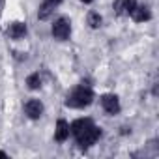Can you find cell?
I'll use <instances>...</instances> for the list:
<instances>
[{
  "instance_id": "cell-5",
  "label": "cell",
  "mask_w": 159,
  "mask_h": 159,
  "mask_svg": "<svg viewBox=\"0 0 159 159\" xmlns=\"http://www.w3.org/2000/svg\"><path fill=\"white\" fill-rule=\"evenodd\" d=\"M25 112L28 114V118L38 120V118L43 114V105H41V101H39V99H30V101H26V103H25Z\"/></svg>"
},
{
  "instance_id": "cell-14",
  "label": "cell",
  "mask_w": 159,
  "mask_h": 159,
  "mask_svg": "<svg viewBox=\"0 0 159 159\" xmlns=\"http://www.w3.org/2000/svg\"><path fill=\"white\" fill-rule=\"evenodd\" d=\"M0 157H8V155H6V152H0Z\"/></svg>"
},
{
  "instance_id": "cell-3",
  "label": "cell",
  "mask_w": 159,
  "mask_h": 159,
  "mask_svg": "<svg viewBox=\"0 0 159 159\" xmlns=\"http://www.w3.org/2000/svg\"><path fill=\"white\" fill-rule=\"evenodd\" d=\"M99 135H101V129L94 124L90 129H86L84 133H81L77 137V144L81 146V148H90L92 144H96V140L99 139Z\"/></svg>"
},
{
  "instance_id": "cell-2",
  "label": "cell",
  "mask_w": 159,
  "mask_h": 159,
  "mask_svg": "<svg viewBox=\"0 0 159 159\" xmlns=\"http://www.w3.org/2000/svg\"><path fill=\"white\" fill-rule=\"evenodd\" d=\"M69 34H71V23H69V19H66V17L56 19L54 25H52V36H54V39L66 41L69 38Z\"/></svg>"
},
{
  "instance_id": "cell-11",
  "label": "cell",
  "mask_w": 159,
  "mask_h": 159,
  "mask_svg": "<svg viewBox=\"0 0 159 159\" xmlns=\"http://www.w3.org/2000/svg\"><path fill=\"white\" fill-rule=\"evenodd\" d=\"M69 137V124L66 120H58L56 122V131H54V139L58 142H64Z\"/></svg>"
},
{
  "instance_id": "cell-7",
  "label": "cell",
  "mask_w": 159,
  "mask_h": 159,
  "mask_svg": "<svg viewBox=\"0 0 159 159\" xmlns=\"http://www.w3.org/2000/svg\"><path fill=\"white\" fill-rule=\"evenodd\" d=\"M94 125V122L90 120V118H79V120H75L73 124H71V127H69V131L73 133V137L77 139L81 133H84L86 129H90Z\"/></svg>"
},
{
  "instance_id": "cell-8",
  "label": "cell",
  "mask_w": 159,
  "mask_h": 159,
  "mask_svg": "<svg viewBox=\"0 0 159 159\" xmlns=\"http://www.w3.org/2000/svg\"><path fill=\"white\" fill-rule=\"evenodd\" d=\"M135 6H137L135 0H116L112 8H114L116 15H131Z\"/></svg>"
},
{
  "instance_id": "cell-15",
  "label": "cell",
  "mask_w": 159,
  "mask_h": 159,
  "mask_svg": "<svg viewBox=\"0 0 159 159\" xmlns=\"http://www.w3.org/2000/svg\"><path fill=\"white\" fill-rule=\"evenodd\" d=\"M83 2H84V4H90V2H94V0H83Z\"/></svg>"
},
{
  "instance_id": "cell-6",
  "label": "cell",
  "mask_w": 159,
  "mask_h": 159,
  "mask_svg": "<svg viewBox=\"0 0 159 159\" xmlns=\"http://www.w3.org/2000/svg\"><path fill=\"white\" fill-rule=\"evenodd\" d=\"M58 4H62V0H43V4H41L39 10H38V17H39L41 21L49 19L51 13L54 11V8H56Z\"/></svg>"
},
{
  "instance_id": "cell-10",
  "label": "cell",
  "mask_w": 159,
  "mask_h": 159,
  "mask_svg": "<svg viewBox=\"0 0 159 159\" xmlns=\"http://www.w3.org/2000/svg\"><path fill=\"white\" fill-rule=\"evenodd\" d=\"M8 36H10L11 39H21V38H25V36H26V25H25V23H13V25H10Z\"/></svg>"
},
{
  "instance_id": "cell-9",
  "label": "cell",
  "mask_w": 159,
  "mask_h": 159,
  "mask_svg": "<svg viewBox=\"0 0 159 159\" xmlns=\"http://www.w3.org/2000/svg\"><path fill=\"white\" fill-rule=\"evenodd\" d=\"M131 17H133V21H137V23H144V21H150L152 19V13H150V10L146 8V6H135L133 8V11H131Z\"/></svg>"
},
{
  "instance_id": "cell-4",
  "label": "cell",
  "mask_w": 159,
  "mask_h": 159,
  "mask_svg": "<svg viewBox=\"0 0 159 159\" xmlns=\"http://www.w3.org/2000/svg\"><path fill=\"white\" fill-rule=\"evenodd\" d=\"M101 107L105 109V112H109V114H118L120 112V101H118V98L114 96V94H105V96H101Z\"/></svg>"
},
{
  "instance_id": "cell-1",
  "label": "cell",
  "mask_w": 159,
  "mask_h": 159,
  "mask_svg": "<svg viewBox=\"0 0 159 159\" xmlns=\"http://www.w3.org/2000/svg\"><path fill=\"white\" fill-rule=\"evenodd\" d=\"M92 101H94V92H92L88 86L83 84V86L75 88V90L67 96L66 105L71 107V109H84V107H88Z\"/></svg>"
},
{
  "instance_id": "cell-12",
  "label": "cell",
  "mask_w": 159,
  "mask_h": 159,
  "mask_svg": "<svg viewBox=\"0 0 159 159\" xmlns=\"http://www.w3.org/2000/svg\"><path fill=\"white\" fill-rule=\"evenodd\" d=\"M26 84H28V88H30V90H38V88L41 86L39 73H32V75H28V79H26Z\"/></svg>"
},
{
  "instance_id": "cell-13",
  "label": "cell",
  "mask_w": 159,
  "mask_h": 159,
  "mask_svg": "<svg viewBox=\"0 0 159 159\" xmlns=\"http://www.w3.org/2000/svg\"><path fill=\"white\" fill-rule=\"evenodd\" d=\"M88 25H90L92 28H99V26H101V15L96 13V11H90V13H88Z\"/></svg>"
}]
</instances>
